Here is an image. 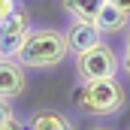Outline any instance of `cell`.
Listing matches in <instances>:
<instances>
[{
    "label": "cell",
    "instance_id": "6",
    "mask_svg": "<svg viewBox=\"0 0 130 130\" xmlns=\"http://www.w3.org/2000/svg\"><path fill=\"white\" fill-rule=\"evenodd\" d=\"M64 36H67V48L73 55L88 52L91 45H97L100 39H103V33L97 30V24L94 21H85V18H73V24H70V30Z\"/></svg>",
    "mask_w": 130,
    "mask_h": 130
},
{
    "label": "cell",
    "instance_id": "7",
    "mask_svg": "<svg viewBox=\"0 0 130 130\" xmlns=\"http://www.w3.org/2000/svg\"><path fill=\"white\" fill-rule=\"evenodd\" d=\"M127 12H121L118 6H112V3H103V9L97 12V18H94V24H97L100 33H118L127 27Z\"/></svg>",
    "mask_w": 130,
    "mask_h": 130
},
{
    "label": "cell",
    "instance_id": "10",
    "mask_svg": "<svg viewBox=\"0 0 130 130\" xmlns=\"http://www.w3.org/2000/svg\"><path fill=\"white\" fill-rule=\"evenodd\" d=\"M18 127H21V121L12 115L9 100H0V130H18Z\"/></svg>",
    "mask_w": 130,
    "mask_h": 130
},
{
    "label": "cell",
    "instance_id": "11",
    "mask_svg": "<svg viewBox=\"0 0 130 130\" xmlns=\"http://www.w3.org/2000/svg\"><path fill=\"white\" fill-rule=\"evenodd\" d=\"M15 6H18L15 0H0V21H3V18H6V15L15 9Z\"/></svg>",
    "mask_w": 130,
    "mask_h": 130
},
{
    "label": "cell",
    "instance_id": "4",
    "mask_svg": "<svg viewBox=\"0 0 130 130\" xmlns=\"http://www.w3.org/2000/svg\"><path fill=\"white\" fill-rule=\"evenodd\" d=\"M27 30H30V15L15 6L0 21V55L3 58H15V52H18V45H21V39H24Z\"/></svg>",
    "mask_w": 130,
    "mask_h": 130
},
{
    "label": "cell",
    "instance_id": "9",
    "mask_svg": "<svg viewBox=\"0 0 130 130\" xmlns=\"http://www.w3.org/2000/svg\"><path fill=\"white\" fill-rule=\"evenodd\" d=\"M103 3L106 0H61V6H64L73 18H85V21H94L97 18V12L103 9Z\"/></svg>",
    "mask_w": 130,
    "mask_h": 130
},
{
    "label": "cell",
    "instance_id": "2",
    "mask_svg": "<svg viewBox=\"0 0 130 130\" xmlns=\"http://www.w3.org/2000/svg\"><path fill=\"white\" fill-rule=\"evenodd\" d=\"M76 103L91 115H115L124 106V88L115 76L94 79V82H85L76 91Z\"/></svg>",
    "mask_w": 130,
    "mask_h": 130
},
{
    "label": "cell",
    "instance_id": "8",
    "mask_svg": "<svg viewBox=\"0 0 130 130\" xmlns=\"http://www.w3.org/2000/svg\"><path fill=\"white\" fill-rule=\"evenodd\" d=\"M27 127H30V130H73V124H70V118H67L64 112L39 109V112H33V115H30Z\"/></svg>",
    "mask_w": 130,
    "mask_h": 130
},
{
    "label": "cell",
    "instance_id": "5",
    "mask_svg": "<svg viewBox=\"0 0 130 130\" xmlns=\"http://www.w3.org/2000/svg\"><path fill=\"white\" fill-rule=\"evenodd\" d=\"M24 67L15 58H3L0 55V100H15L24 94Z\"/></svg>",
    "mask_w": 130,
    "mask_h": 130
},
{
    "label": "cell",
    "instance_id": "13",
    "mask_svg": "<svg viewBox=\"0 0 130 130\" xmlns=\"http://www.w3.org/2000/svg\"><path fill=\"white\" fill-rule=\"evenodd\" d=\"M124 67H127V76H130V48H124Z\"/></svg>",
    "mask_w": 130,
    "mask_h": 130
},
{
    "label": "cell",
    "instance_id": "15",
    "mask_svg": "<svg viewBox=\"0 0 130 130\" xmlns=\"http://www.w3.org/2000/svg\"><path fill=\"white\" fill-rule=\"evenodd\" d=\"M94 130H106V127H94Z\"/></svg>",
    "mask_w": 130,
    "mask_h": 130
},
{
    "label": "cell",
    "instance_id": "1",
    "mask_svg": "<svg viewBox=\"0 0 130 130\" xmlns=\"http://www.w3.org/2000/svg\"><path fill=\"white\" fill-rule=\"evenodd\" d=\"M67 36L55 27H39V30H27L18 52H15V61L30 70H45V67H55L67 58Z\"/></svg>",
    "mask_w": 130,
    "mask_h": 130
},
{
    "label": "cell",
    "instance_id": "3",
    "mask_svg": "<svg viewBox=\"0 0 130 130\" xmlns=\"http://www.w3.org/2000/svg\"><path fill=\"white\" fill-rule=\"evenodd\" d=\"M118 55L100 39L97 45H91L88 52H82V55H76V70H79V76H82V82H94V79H109V76H115L118 73Z\"/></svg>",
    "mask_w": 130,
    "mask_h": 130
},
{
    "label": "cell",
    "instance_id": "14",
    "mask_svg": "<svg viewBox=\"0 0 130 130\" xmlns=\"http://www.w3.org/2000/svg\"><path fill=\"white\" fill-rule=\"evenodd\" d=\"M124 48H130V30H127V42H124Z\"/></svg>",
    "mask_w": 130,
    "mask_h": 130
},
{
    "label": "cell",
    "instance_id": "12",
    "mask_svg": "<svg viewBox=\"0 0 130 130\" xmlns=\"http://www.w3.org/2000/svg\"><path fill=\"white\" fill-rule=\"evenodd\" d=\"M106 3H112V6H118L121 12H127V15H130V0H106Z\"/></svg>",
    "mask_w": 130,
    "mask_h": 130
}]
</instances>
